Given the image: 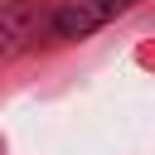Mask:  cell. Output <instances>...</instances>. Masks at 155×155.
<instances>
[{
    "label": "cell",
    "instance_id": "cell-1",
    "mask_svg": "<svg viewBox=\"0 0 155 155\" xmlns=\"http://www.w3.org/2000/svg\"><path fill=\"white\" fill-rule=\"evenodd\" d=\"M131 0H73V5H63L58 10V19H53V29L63 34V39H82V34H92V29H102L116 10H126Z\"/></svg>",
    "mask_w": 155,
    "mask_h": 155
}]
</instances>
